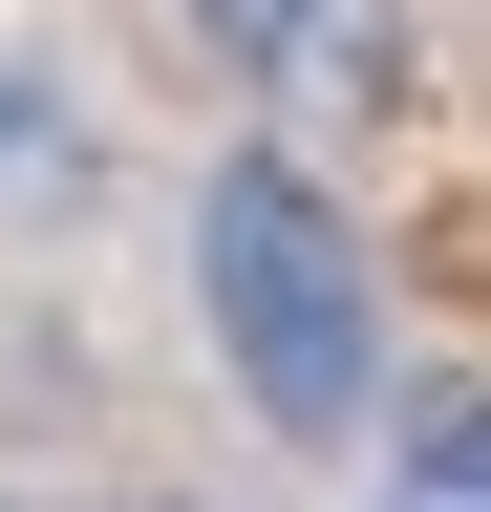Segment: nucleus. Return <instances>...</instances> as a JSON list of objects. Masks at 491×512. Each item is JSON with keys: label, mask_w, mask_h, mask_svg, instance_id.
<instances>
[{"label": "nucleus", "mask_w": 491, "mask_h": 512, "mask_svg": "<svg viewBox=\"0 0 491 512\" xmlns=\"http://www.w3.org/2000/svg\"><path fill=\"white\" fill-rule=\"evenodd\" d=\"M193 299L235 384H257V427H363V384H385V299H363V235L299 192L278 150H235L193 192Z\"/></svg>", "instance_id": "f257e3e1"}, {"label": "nucleus", "mask_w": 491, "mask_h": 512, "mask_svg": "<svg viewBox=\"0 0 491 512\" xmlns=\"http://www.w3.org/2000/svg\"><path fill=\"white\" fill-rule=\"evenodd\" d=\"M193 22L257 64V86H321V107H363V86L406 64V22H385V0H193Z\"/></svg>", "instance_id": "f03ea898"}, {"label": "nucleus", "mask_w": 491, "mask_h": 512, "mask_svg": "<svg viewBox=\"0 0 491 512\" xmlns=\"http://www.w3.org/2000/svg\"><path fill=\"white\" fill-rule=\"evenodd\" d=\"M427 512H491V406H449V427H427Z\"/></svg>", "instance_id": "20e7f679"}, {"label": "nucleus", "mask_w": 491, "mask_h": 512, "mask_svg": "<svg viewBox=\"0 0 491 512\" xmlns=\"http://www.w3.org/2000/svg\"><path fill=\"white\" fill-rule=\"evenodd\" d=\"M65 171H86V107L43 86L22 43H0V192H65Z\"/></svg>", "instance_id": "7ed1b4c3"}]
</instances>
